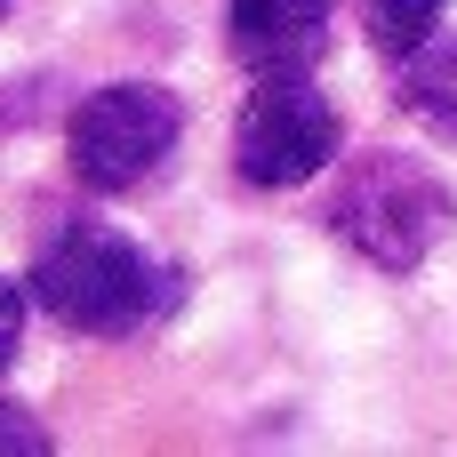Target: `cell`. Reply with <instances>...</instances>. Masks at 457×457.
<instances>
[{"label":"cell","mask_w":457,"mask_h":457,"mask_svg":"<svg viewBox=\"0 0 457 457\" xmlns=\"http://www.w3.org/2000/svg\"><path fill=\"white\" fill-rule=\"evenodd\" d=\"M24 289L48 321H64L80 337H137L177 305V265H161L145 241H129L96 217H72L40 241Z\"/></svg>","instance_id":"1"},{"label":"cell","mask_w":457,"mask_h":457,"mask_svg":"<svg viewBox=\"0 0 457 457\" xmlns=\"http://www.w3.org/2000/svg\"><path fill=\"white\" fill-rule=\"evenodd\" d=\"M450 185L426 161L402 153H361L345 161L337 193H329V233L345 249H361L378 273H418L434 257V241L450 233Z\"/></svg>","instance_id":"2"},{"label":"cell","mask_w":457,"mask_h":457,"mask_svg":"<svg viewBox=\"0 0 457 457\" xmlns=\"http://www.w3.org/2000/svg\"><path fill=\"white\" fill-rule=\"evenodd\" d=\"M185 137V104L153 80H112L96 96H80L72 129H64V161L88 193H137Z\"/></svg>","instance_id":"3"},{"label":"cell","mask_w":457,"mask_h":457,"mask_svg":"<svg viewBox=\"0 0 457 457\" xmlns=\"http://www.w3.org/2000/svg\"><path fill=\"white\" fill-rule=\"evenodd\" d=\"M337 104L305 80V72H265L257 96L233 120V169L257 193H297L305 177H321L337 161Z\"/></svg>","instance_id":"4"},{"label":"cell","mask_w":457,"mask_h":457,"mask_svg":"<svg viewBox=\"0 0 457 457\" xmlns=\"http://www.w3.org/2000/svg\"><path fill=\"white\" fill-rule=\"evenodd\" d=\"M329 16H337V0H233L225 40L257 80L265 72H313L329 56Z\"/></svg>","instance_id":"5"},{"label":"cell","mask_w":457,"mask_h":457,"mask_svg":"<svg viewBox=\"0 0 457 457\" xmlns=\"http://www.w3.org/2000/svg\"><path fill=\"white\" fill-rule=\"evenodd\" d=\"M394 104H402L426 137L457 145V32H434V40H418V48L402 56Z\"/></svg>","instance_id":"6"},{"label":"cell","mask_w":457,"mask_h":457,"mask_svg":"<svg viewBox=\"0 0 457 457\" xmlns=\"http://www.w3.org/2000/svg\"><path fill=\"white\" fill-rule=\"evenodd\" d=\"M353 8H361V24H370V40L386 56H410L418 40H434V24H442L450 0H353Z\"/></svg>","instance_id":"7"},{"label":"cell","mask_w":457,"mask_h":457,"mask_svg":"<svg viewBox=\"0 0 457 457\" xmlns=\"http://www.w3.org/2000/svg\"><path fill=\"white\" fill-rule=\"evenodd\" d=\"M24 305H32V289L0 281V370L16 361V337H24Z\"/></svg>","instance_id":"8"},{"label":"cell","mask_w":457,"mask_h":457,"mask_svg":"<svg viewBox=\"0 0 457 457\" xmlns=\"http://www.w3.org/2000/svg\"><path fill=\"white\" fill-rule=\"evenodd\" d=\"M0 450H48V434L32 426V410H16V402H0Z\"/></svg>","instance_id":"9"},{"label":"cell","mask_w":457,"mask_h":457,"mask_svg":"<svg viewBox=\"0 0 457 457\" xmlns=\"http://www.w3.org/2000/svg\"><path fill=\"white\" fill-rule=\"evenodd\" d=\"M0 16H8V0H0Z\"/></svg>","instance_id":"10"}]
</instances>
